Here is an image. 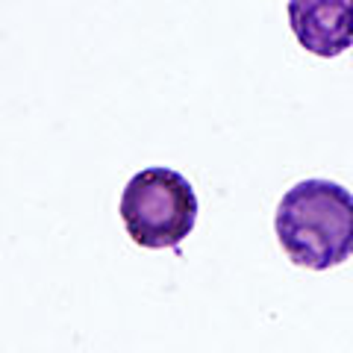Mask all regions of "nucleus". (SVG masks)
<instances>
[{
    "label": "nucleus",
    "instance_id": "f03ea898",
    "mask_svg": "<svg viewBox=\"0 0 353 353\" xmlns=\"http://www.w3.org/2000/svg\"><path fill=\"white\" fill-rule=\"evenodd\" d=\"M121 218L139 248H176L194 230L197 197L183 174L145 168L121 194Z\"/></svg>",
    "mask_w": 353,
    "mask_h": 353
},
{
    "label": "nucleus",
    "instance_id": "7ed1b4c3",
    "mask_svg": "<svg viewBox=\"0 0 353 353\" xmlns=\"http://www.w3.org/2000/svg\"><path fill=\"white\" fill-rule=\"evenodd\" d=\"M294 39L315 57H339L353 48V0H289Z\"/></svg>",
    "mask_w": 353,
    "mask_h": 353
},
{
    "label": "nucleus",
    "instance_id": "f257e3e1",
    "mask_svg": "<svg viewBox=\"0 0 353 353\" xmlns=\"http://www.w3.org/2000/svg\"><path fill=\"white\" fill-rule=\"evenodd\" d=\"M274 230L294 265L336 268L353 256V194L330 180H303L283 194Z\"/></svg>",
    "mask_w": 353,
    "mask_h": 353
}]
</instances>
